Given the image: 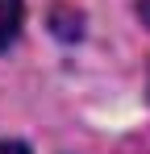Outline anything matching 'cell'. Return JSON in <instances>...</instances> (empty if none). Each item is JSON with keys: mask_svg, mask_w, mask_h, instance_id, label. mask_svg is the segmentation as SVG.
<instances>
[{"mask_svg": "<svg viewBox=\"0 0 150 154\" xmlns=\"http://www.w3.org/2000/svg\"><path fill=\"white\" fill-rule=\"evenodd\" d=\"M21 29V0H0V50L17 38Z\"/></svg>", "mask_w": 150, "mask_h": 154, "instance_id": "obj_1", "label": "cell"}, {"mask_svg": "<svg viewBox=\"0 0 150 154\" xmlns=\"http://www.w3.org/2000/svg\"><path fill=\"white\" fill-rule=\"evenodd\" d=\"M0 154H29L21 142H0Z\"/></svg>", "mask_w": 150, "mask_h": 154, "instance_id": "obj_2", "label": "cell"}, {"mask_svg": "<svg viewBox=\"0 0 150 154\" xmlns=\"http://www.w3.org/2000/svg\"><path fill=\"white\" fill-rule=\"evenodd\" d=\"M138 13H142V21L150 25V0H138Z\"/></svg>", "mask_w": 150, "mask_h": 154, "instance_id": "obj_3", "label": "cell"}]
</instances>
